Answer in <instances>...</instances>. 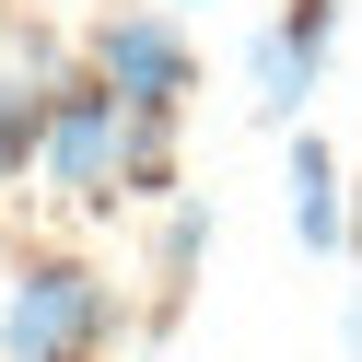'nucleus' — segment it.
<instances>
[{
	"label": "nucleus",
	"mask_w": 362,
	"mask_h": 362,
	"mask_svg": "<svg viewBox=\"0 0 362 362\" xmlns=\"http://www.w3.org/2000/svg\"><path fill=\"white\" fill-rule=\"evenodd\" d=\"M351 175H339V152L315 141V129H292V245L304 257H351Z\"/></svg>",
	"instance_id": "39448f33"
},
{
	"label": "nucleus",
	"mask_w": 362,
	"mask_h": 362,
	"mask_svg": "<svg viewBox=\"0 0 362 362\" xmlns=\"http://www.w3.org/2000/svg\"><path fill=\"white\" fill-rule=\"evenodd\" d=\"M199 257H211V211H199V199H175V222H164V281L187 292V281H199Z\"/></svg>",
	"instance_id": "0eeeda50"
},
{
	"label": "nucleus",
	"mask_w": 362,
	"mask_h": 362,
	"mask_svg": "<svg viewBox=\"0 0 362 362\" xmlns=\"http://www.w3.org/2000/svg\"><path fill=\"white\" fill-rule=\"evenodd\" d=\"M82 59H94V71L117 82L129 105H164V117L199 94V47L164 24V12H105V24L82 35Z\"/></svg>",
	"instance_id": "7ed1b4c3"
},
{
	"label": "nucleus",
	"mask_w": 362,
	"mask_h": 362,
	"mask_svg": "<svg viewBox=\"0 0 362 362\" xmlns=\"http://www.w3.org/2000/svg\"><path fill=\"white\" fill-rule=\"evenodd\" d=\"M117 339V292L82 257H24V281L0 292V351L12 362H94Z\"/></svg>",
	"instance_id": "f03ea898"
},
{
	"label": "nucleus",
	"mask_w": 362,
	"mask_h": 362,
	"mask_svg": "<svg viewBox=\"0 0 362 362\" xmlns=\"http://www.w3.org/2000/svg\"><path fill=\"white\" fill-rule=\"evenodd\" d=\"M327 35H339V0H292L281 24L245 47V82H257V117H269V129H292V117H304L315 71H327Z\"/></svg>",
	"instance_id": "20e7f679"
},
{
	"label": "nucleus",
	"mask_w": 362,
	"mask_h": 362,
	"mask_svg": "<svg viewBox=\"0 0 362 362\" xmlns=\"http://www.w3.org/2000/svg\"><path fill=\"white\" fill-rule=\"evenodd\" d=\"M129 129H141V105L82 59V71L47 82V152H35V175L71 187L82 211H117V199H129Z\"/></svg>",
	"instance_id": "f257e3e1"
},
{
	"label": "nucleus",
	"mask_w": 362,
	"mask_h": 362,
	"mask_svg": "<svg viewBox=\"0 0 362 362\" xmlns=\"http://www.w3.org/2000/svg\"><path fill=\"white\" fill-rule=\"evenodd\" d=\"M35 152H47V71L0 82V175H35Z\"/></svg>",
	"instance_id": "423d86ee"
}]
</instances>
